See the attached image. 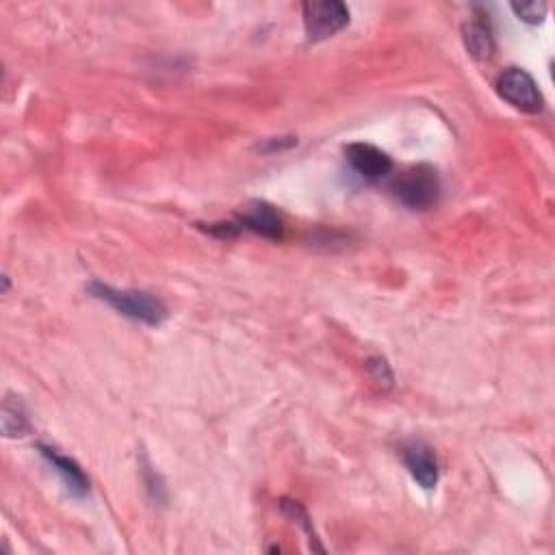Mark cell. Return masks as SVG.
Instances as JSON below:
<instances>
[{
	"label": "cell",
	"instance_id": "cell-1",
	"mask_svg": "<svg viewBox=\"0 0 555 555\" xmlns=\"http://www.w3.org/2000/svg\"><path fill=\"white\" fill-rule=\"evenodd\" d=\"M89 291H92L94 298L113 306L120 315L131 317L135 321H144V324L159 326L161 321L167 317L163 302L152 298L150 293L124 291V289L120 291L109 285H102V282H94V285H89Z\"/></svg>",
	"mask_w": 555,
	"mask_h": 555
},
{
	"label": "cell",
	"instance_id": "cell-2",
	"mask_svg": "<svg viewBox=\"0 0 555 555\" xmlns=\"http://www.w3.org/2000/svg\"><path fill=\"white\" fill-rule=\"evenodd\" d=\"M397 200L406 204L408 209L425 211L432 209L441 196V178L430 165H415L406 170L393 183Z\"/></svg>",
	"mask_w": 555,
	"mask_h": 555
},
{
	"label": "cell",
	"instance_id": "cell-3",
	"mask_svg": "<svg viewBox=\"0 0 555 555\" xmlns=\"http://www.w3.org/2000/svg\"><path fill=\"white\" fill-rule=\"evenodd\" d=\"M499 96L510 102L512 107L525 113H540L545 107L536 81L521 68H510L497 79Z\"/></svg>",
	"mask_w": 555,
	"mask_h": 555
},
{
	"label": "cell",
	"instance_id": "cell-4",
	"mask_svg": "<svg viewBox=\"0 0 555 555\" xmlns=\"http://www.w3.org/2000/svg\"><path fill=\"white\" fill-rule=\"evenodd\" d=\"M347 22H350V9L339 0L304 5V27L311 42L328 40V37L347 27Z\"/></svg>",
	"mask_w": 555,
	"mask_h": 555
},
{
	"label": "cell",
	"instance_id": "cell-5",
	"mask_svg": "<svg viewBox=\"0 0 555 555\" xmlns=\"http://www.w3.org/2000/svg\"><path fill=\"white\" fill-rule=\"evenodd\" d=\"M347 163L352 165V170L369 180L384 178L393 170V161L386 152L371 144H352L345 148Z\"/></svg>",
	"mask_w": 555,
	"mask_h": 555
},
{
	"label": "cell",
	"instance_id": "cell-6",
	"mask_svg": "<svg viewBox=\"0 0 555 555\" xmlns=\"http://www.w3.org/2000/svg\"><path fill=\"white\" fill-rule=\"evenodd\" d=\"M404 464L408 467L412 480L421 488L432 490L438 484V460L434 451L425 443H408L402 451Z\"/></svg>",
	"mask_w": 555,
	"mask_h": 555
},
{
	"label": "cell",
	"instance_id": "cell-7",
	"mask_svg": "<svg viewBox=\"0 0 555 555\" xmlns=\"http://www.w3.org/2000/svg\"><path fill=\"white\" fill-rule=\"evenodd\" d=\"M239 228L252 230L265 239H282V222L267 202H250L239 213Z\"/></svg>",
	"mask_w": 555,
	"mask_h": 555
},
{
	"label": "cell",
	"instance_id": "cell-8",
	"mask_svg": "<svg viewBox=\"0 0 555 555\" xmlns=\"http://www.w3.org/2000/svg\"><path fill=\"white\" fill-rule=\"evenodd\" d=\"M40 451H42V456L50 464H53V469L61 475L63 484H66V488L70 490L74 497H85L89 493V480H87V475L83 473L79 464H76L72 458L61 456L59 451L53 449V447L40 445Z\"/></svg>",
	"mask_w": 555,
	"mask_h": 555
},
{
	"label": "cell",
	"instance_id": "cell-9",
	"mask_svg": "<svg viewBox=\"0 0 555 555\" xmlns=\"http://www.w3.org/2000/svg\"><path fill=\"white\" fill-rule=\"evenodd\" d=\"M462 37H464V46L471 53L473 59L477 61H486L490 59L495 50V42H493V35L484 27L482 22H471L467 27L462 29Z\"/></svg>",
	"mask_w": 555,
	"mask_h": 555
},
{
	"label": "cell",
	"instance_id": "cell-10",
	"mask_svg": "<svg viewBox=\"0 0 555 555\" xmlns=\"http://www.w3.org/2000/svg\"><path fill=\"white\" fill-rule=\"evenodd\" d=\"M3 432L5 436H24L27 432V417L20 402H11L7 399L3 406Z\"/></svg>",
	"mask_w": 555,
	"mask_h": 555
},
{
	"label": "cell",
	"instance_id": "cell-11",
	"mask_svg": "<svg viewBox=\"0 0 555 555\" xmlns=\"http://www.w3.org/2000/svg\"><path fill=\"white\" fill-rule=\"evenodd\" d=\"M512 11L519 20L527 22V24H538L542 22V18L547 16V5L545 3H521V5H512Z\"/></svg>",
	"mask_w": 555,
	"mask_h": 555
}]
</instances>
